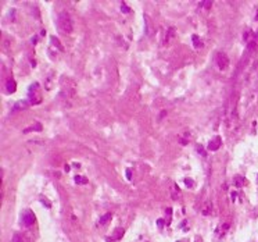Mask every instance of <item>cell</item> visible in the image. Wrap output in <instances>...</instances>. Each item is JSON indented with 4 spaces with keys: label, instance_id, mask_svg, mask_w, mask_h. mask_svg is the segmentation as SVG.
<instances>
[{
    "label": "cell",
    "instance_id": "1",
    "mask_svg": "<svg viewBox=\"0 0 258 242\" xmlns=\"http://www.w3.org/2000/svg\"><path fill=\"white\" fill-rule=\"evenodd\" d=\"M57 25H58L60 31L63 32V33H69V32L72 31V19L69 17V14L65 13V11L58 14Z\"/></svg>",
    "mask_w": 258,
    "mask_h": 242
},
{
    "label": "cell",
    "instance_id": "2",
    "mask_svg": "<svg viewBox=\"0 0 258 242\" xmlns=\"http://www.w3.org/2000/svg\"><path fill=\"white\" fill-rule=\"evenodd\" d=\"M35 213L32 210H29V209H26V210H24V213H22V224L25 225V227H31L32 224L35 223Z\"/></svg>",
    "mask_w": 258,
    "mask_h": 242
},
{
    "label": "cell",
    "instance_id": "3",
    "mask_svg": "<svg viewBox=\"0 0 258 242\" xmlns=\"http://www.w3.org/2000/svg\"><path fill=\"white\" fill-rule=\"evenodd\" d=\"M215 61H216V64H218L219 70H225V68L228 67V64H229V58H228V56L225 54V53L219 51V53L216 54V58H215Z\"/></svg>",
    "mask_w": 258,
    "mask_h": 242
},
{
    "label": "cell",
    "instance_id": "4",
    "mask_svg": "<svg viewBox=\"0 0 258 242\" xmlns=\"http://www.w3.org/2000/svg\"><path fill=\"white\" fill-rule=\"evenodd\" d=\"M221 145H222V138H221V136H215L214 139L208 143V149L214 152V150H218V149H219Z\"/></svg>",
    "mask_w": 258,
    "mask_h": 242
},
{
    "label": "cell",
    "instance_id": "5",
    "mask_svg": "<svg viewBox=\"0 0 258 242\" xmlns=\"http://www.w3.org/2000/svg\"><path fill=\"white\" fill-rule=\"evenodd\" d=\"M122 235H124V229H122V228H117V229H115V234H114L111 238H107V241L108 242H114V241H117V239H121Z\"/></svg>",
    "mask_w": 258,
    "mask_h": 242
},
{
    "label": "cell",
    "instance_id": "6",
    "mask_svg": "<svg viewBox=\"0 0 258 242\" xmlns=\"http://www.w3.org/2000/svg\"><path fill=\"white\" fill-rule=\"evenodd\" d=\"M17 89V86H15V82H14L13 79H8L6 82V92L7 93H14Z\"/></svg>",
    "mask_w": 258,
    "mask_h": 242
},
{
    "label": "cell",
    "instance_id": "7",
    "mask_svg": "<svg viewBox=\"0 0 258 242\" xmlns=\"http://www.w3.org/2000/svg\"><path fill=\"white\" fill-rule=\"evenodd\" d=\"M192 40H193V46H194L196 49H200L203 46V42L199 35H193V36H192Z\"/></svg>",
    "mask_w": 258,
    "mask_h": 242
},
{
    "label": "cell",
    "instance_id": "8",
    "mask_svg": "<svg viewBox=\"0 0 258 242\" xmlns=\"http://www.w3.org/2000/svg\"><path fill=\"white\" fill-rule=\"evenodd\" d=\"M111 217H113V214H111V213H106L104 216H101V218H100V221H99V223H100L101 225H106V224H107L108 221L111 220Z\"/></svg>",
    "mask_w": 258,
    "mask_h": 242
},
{
    "label": "cell",
    "instance_id": "9",
    "mask_svg": "<svg viewBox=\"0 0 258 242\" xmlns=\"http://www.w3.org/2000/svg\"><path fill=\"white\" fill-rule=\"evenodd\" d=\"M171 193H172V199H178V196L181 195V191L178 189V186L175 184L171 186Z\"/></svg>",
    "mask_w": 258,
    "mask_h": 242
},
{
    "label": "cell",
    "instance_id": "10",
    "mask_svg": "<svg viewBox=\"0 0 258 242\" xmlns=\"http://www.w3.org/2000/svg\"><path fill=\"white\" fill-rule=\"evenodd\" d=\"M31 131H42V124L36 122L35 125H32V127H29V128H26V129H24V132H31Z\"/></svg>",
    "mask_w": 258,
    "mask_h": 242
},
{
    "label": "cell",
    "instance_id": "11",
    "mask_svg": "<svg viewBox=\"0 0 258 242\" xmlns=\"http://www.w3.org/2000/svg\"><path fill=\"white\" fill-rule=\"evenodd\" d=\"M74 181H75L76 184H88V178L86 177H82V175H76L75 178H74Z\"/></svg>",
    "mask_w": 258,
    "mask_h": 242
},
{
    "label": "cell",
    "instance_id": "12",
    "mask_svg": "<svg viewBox=\"0 0 258 242\" xmlns=\"http://www.w3.org/2000/svg\"><path fill=\"white\" fill-rule=\"evenodd\" d=\"M26 106H28V102H24V100H21V102H18L15 106H14V110H19V108H25Z\"/></svg>",
    "mask_w": 258,
    "mask_h": 242
},
{
    "label": "cell",
    "instance_id": "13",
    "mask_svg": "<svg viewBox=\"0 0 258 242\" xmlns=\"http://www.w3.org/2000/svg\"><path fill=\"white\" fill-rule=\"evenodd\" d=\"M121 11H122V13H125V14H128V13H131V8L128 7L126 3H122V4H121Z\"/></svg>",
    "mask_w": 258,
    "mask_h": 242
},
{
    "label": "cell",
    "instance_id": "14",
    "mask_svg": "<svg viewBox=\"0 0 258 242\" xmlns=\"http://www.w3.org/2000/svg\"><path fill=\"white\" fill-rule=\"evenodd\" d=\"M174 35H175V28H169V31L167 32V40H169Z\"/></svg>",
    "mask_w": 258,
    "mask_h": 242
},
{
    "label": "cell",
    "instance_id": "15",
    "mask_svg": "<svg viewBox=\"0 0 258 242\" xmlns=\"http://www.w3.org/2000/svg\"><path fill=\"white\" fill-rule=\"evenodd\" d=\"M243 184H244V178L237 177V178H236V185H237V186H243Z\"/></svg>",
    "mask_w": 258,
    "mask_h": 242
},
{
    "label": "cell",
    "instance_id": "16",
    "mask_svg": "<svg viewBox=\"0 0 258 242\" xmlns=\"http://www.w3.org/2000/svg\"><path fill=\"white\" fill-rule=\"evenodd\" d=\"M13 242H24V241H22V238L19 236V234H15V235L13 236Z\"/></svg>",
    "mask_w": 258,
    "mask_h": 242
},
{
    "label": "cell",
    "instance_id": "17",
    "mask_svg": "<svg viewBox=\"0 0 258 242\" xmlns=\"http://www.w3.org/2000/svg\"><path fill=\"white\" fill-rule=\"evenodd\" d=\"M185 182H186V185H187V186H193V184H194V181H193V179H189V178H185Z\"/></svg>",
    "mask_w": 258,
    "mask_h": 242
},
{
    "label": "cell",
    "instance_id": "18",
    "mask_svg": "<svg viewBox=\"0 0 258 242\" xmlns=\"http://www.w3.org/2000/svg\"><path fill=\"white\" fill-rule=\"evenodd\" d=\"M126 178L128 179H131L132 178V170H131V168H126Z\"/></svg>",
    "mask_w": 258,
    "mask_h": 242
},
{
    "label": "cell",
    "instance_id": "19",
    "mask_svg": "<svg viewBox=\"0 0 258 242\" xmlns=\"http://www.w3.org/2000/svg\"><path fill=\"white\" fill-rule=\"evenodd\" d=\"M211 4H212V1H201V3H200V6H205L208 8V6H211Z\"/></svg>",
    "mask_w": 258,
    "mask_h": 242
},
{
    "label": "cell",
    "instance_id": "20",
    "mask_svg": "<svg viewBox=\"0 0 258 242\" xmlns=\"http://www.w3.org/2000/svg\"><path fill=\"white\" fill-rule=\"evenodd\" d=\"M197 150H199V153L201 154V156H205V152H204V149H203V146H197Z\"/></svg>",
    "mask_w": 258,
    "mask_h": 242
},
{
    "label": "cell",
    "instance_id": "21",
    "mask_svg": "<svg viewBox=\"0 0 258 242\" xmlns=\"http://www.w3.org/2000/svg\"><path fill=\"white\" fill-rule=\"evenodd\" d=\"M157 225L160 227V228H163V227H164V221H163V220H158V221H157Z\"/></svg>",
    "mask_w": 258,
    "mask_h": 242
},
{
    "label": "cell",
    "instance_id": "22",
    "mask_svg": "<svg viewBox=\"0 0 258 242\" xmlns=\"http://www.w3.org/2000/svg\"><path fill=\"white\" fill-rule=\"evenodd\" d=\"M255 19H258V10H257V14H255Z\"/></svg>",
    "mask_w": 258,
    "mask_h": 242
},
{
    "label": "cell",
    "instance_id": "23",
    "mask_svg": "<svg viewBox=\"0 0 258 242\" xmlns=\"http://www.w3.org/2000/svg\"><path fill=\"white\" fill-rule=\"evenodd\" d=\"M257 179H258V175H257Z\"/></svg>",
    "mask_w": 258,
    "mask_h": 242
}]
</instances>
